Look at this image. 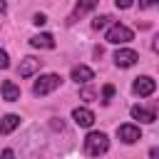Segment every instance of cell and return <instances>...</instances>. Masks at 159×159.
Returning a JSON list of instances; mask_svg holds the SVG:
<instances>
[{"instance_id": "2e32d148", "label": "cell", "mask_w": 159, "mask_h": 159, "mask_svg": "<svg viewBox=\"0 0 159 159\" xmlns=\"http://www.w3.org/2000/svg\"><path fill=\"white\" fill-rule=\"evenodd\" d=\"M112 97H114V84H104V89H102V104H109Z\"/></svg>"}, {"instance_id": "ac0fdd59", "label": "cell", "mask_w": 159, "mask_h": 159, "mask_svg": "<svg viewBox=\"0 0 159 159\" xmlns=\"http://www.w3.org/2000/svg\"><path fill=\"white\" fill-rule=\"evenodd\" d=\"M7 67H10V57L5 50H0V70H7Z\"/></svg>"}, {"instance_id": "30bf717a", "label": "cell", "mask_w": 159, "mask_h": 159, "mask_svg": "<svg viewBox=\"0 0 159 159\" xmlns=\"http://www.w3.org/2000/svg\"><path fill=\"white\" fill-rule=\"evenodd\" d=\"M72 80H75L77 84H87L89 80H94V72H92L87 65H75V67H72Z\"/></svg>"}, {"instance_id": "603a6c76", "label": "cell", "mask_w": 159, "mask_h": 159, "mask_svg": "<svg viewBox=\"0 0 159 159\" xmlns=\"http://www.w3.org/2000/svg\"><path fill=\"white\" fill-rule=\"evenodd\" d=\"M5 10H7V5H5V2L0 0V12H5Z\"/></svg>"}, {"instance_id": "44dd1931", "label": "cell", "mask_w": 159, "mask_h": 159, "mask_svg": "<svg viewBox=\"0 0 159 159\" xmlns=\"http://www.w3.org/2000/svg\"><path fill=\"white\" fill-rule=\"evenodd\" d=\"M0 159H15V154H12V149H2V154H0Z\"/></svg>"}, {"instance_id": "e0dca14e", "label": "cell", "mask_w": 159, "mask_h": 159, "mask_svg": "<svg viewBox=\"0 0 159 159\" xmlns=\"http://www.w3.org/2000/svg\"><path fill=\"white\" fill-rule=\"evenodd\" d=\"M94 97H97V92H94L92 87H84V89L80 92V99H84V102H94Z\"/></svg>"}, {"instance_id": "8992f818", "label": "cell", "mask_w": 159, "mask_h": 159, "mask_svg": "<svg viewBox=\"0 0 159 159\" xmlns=\"http://www.w3.org/2000/svg\"><path fill=\"white\" fill-rule=\"evenodd\" d=\"M137 60H139V55H137L134 50L122 47V50L114 52V65H117V67H132V65H137Z\"/></svg>"}, {"instance_id": "7a4b0ae2", "label": "cell", "mask_w": 159, "mask_h": 159, "mask_svg": "<svg viewBox=\"0 0 159 159\" xmlns=\"http://www.w3.org/2000/svg\"><path fill=\"white\" fill-rule=\"evenodd\" d=\"M60 84H62V77H60V75H55V72H50V75H40V80L32 84V94H35V97H45V94L55 92Z\"/></svg>"}, {"instance_id": "277c9868", "label": "cell", "mask_w": 159, "mask_h": 159, "mask_svg": "<svg viewBox=\"0 0 159 159\" xmlns=\"http://www.w3.org/2000/svg\"><path fill=\"white\" fill-rule=\"evenodd\" d=\"M154 89H157V82L152 77H147V75H142V77H137L132 82V92L139 94V97H149V94H154Z\"/></svg>"}, {"instance_id": "7c38bea8", "label": "cell", "mask_w": 159, "mask_h": 159, "mask_svg": "<svg viewBox=\"0 0 159 159\" xmlns=\"http://www.w3.org/2000/svg\"><path fill=\"white\" fill-rule=\"evenodd\" d=\"M0 89H2V99H5V102H17V99H20V87H17L12 80H5Z\"/></svg>"}, {"instance_id": "7402d4cb", "label": "cell", "mask_w": 159, "mask_h": 159, "mask_svg": "<svg viewBox=\"0 0 159 159\" xmlns=\"http://www.w3.org/2000/svg\"><path fill=\"white\" fill-rule=\"evenodd\" d=\"M149 157H152V159H159V149L152 147V149H149Z\"/></svg>"}, {"instance_id": "3957f363", "label": "cell", "mask_w": 159, "mask_h": 159, "mask_svg": "<svg viewBox=\"0 0 159 159\" xmlns=\"http://www.w3.org/2000/svg\"><path fill=\"white\" fill-rule=\"evenodd\" d=\"M104 40L112 42V45H127L129 40H134V32L127 25H122V22H112L109 30H107V35H104Z\"/></svg>"}, {"instance_id": "6da1fadb", "label": "cell", "mask_w": 159, "mask_h": 159, "mask_svg": "<svg viewBox=\"0 0 159 159\" xmlns=\"http://www.w3.org/2000/svg\"><path fill=\"white\" fill-rule=\"evenodd\" d=\"M109 149V139L104 132H89L84 137V154L87 157H99Z\"/></svg>"}, {"instance_id": "8fae6325", "label": "cell", "mask_w": 159, "mask_h": 159, "mask_svg": "<svg viewBox=\"0 0 159 159\" xmlns=\"http://www.w3.org/2000/svg\"><path fill=\"white\" fill-rule=\"evenodd\" d=\"M132 117H134V119H139V122H144V124L157 122V112H154V109H147V107H139V104H134V107H132Z\"/></svg>"}, {"instance_id": "d6986e66", "label": "cell", "mask_w": 159, "mask_h": 159, "mask_svg": "<svg viewBox=\"0 0 159 159\" xmlns=\"http://www.w3.org/2000/svg\"><path fill=\"white\" fill-rule=\"evenodd\" d=\"M32 22H35V25L40 27V25H45V22H47V17H45L42 12H35V15H32Z\"/></svg>"}, {"instance_id": "ba28073f", "label": "cell", "mask_w": 159, "mask_h": 159, "mask_svg": "<svg viewBox=\"0 0 159 159\" xmlns=\"http://www.w3.org/2000/svg\"><path fill=\"white\" fill-rule=\"evenodd\" d=\"M72 119H75L77 127H92V124H94V114H92V109H87V107H75V109H72Z\"/></svg>"}, {"instance_id": "52a82bcc", "label": "cell", "mask_w": 159, "mask_h": 159, "mask_svg": "<svg viewBox=\"0 0 159 159\" xmlns=\"http://www.w3.org/2000/svg\"><path fill=\"white\" fill-rule=\"evenodd\" d=\"M40 67H42V60H37V57H22L20 67H17V75L20 77H30V75L40 72Z\"/></svg>"}, {"instance_id": "ffe728a7", "label": "cell", "mask_w": 159, "mask_h": 159, "mask_svg": "<svg viewBox=\"0 0 159 159\" xmlns=\"http://www.w3.org/2000/svg\"><path fill=\"white\" fill-rule=\"evenodd\" d=\"M114 5H117L119 10H127V7H132V2H129V0H117Z\"/></svg>"}, {"instance_id": "5bb4252c", "label": "cell", "mask_w": 159, "mask_h": 159, "mask_svg": "<svg viewBox=\"0 0 159 159\" xmlns=\"http://www.w3.org/2000/svg\"><path fill=\"white\" fill-rule=\"evenodd\" d=\"M94 7H97V2H77V5H75V10H72V15L67 17V22L72 25V22H75V20H77L80 15H84V12L94 10Z\"/></svg>"}, {"instance_id": "5b68a950", "label": "cell", "mask_w": 159, "mask_h": 159, "mask_svg": "<svg viewBox=\"0 0 159 159\" xmlns=\"http://www.w3.org/2000/svg\"><path fill=\"white\" fill-rule=\"evenodd\" d=\"M117 137L124 142V144H134L142 139V129L137 124H119L117 127Z\"/></svg>"}, {"instance_id": "4fadbf2b", "label": "cell", "mask_w": 159, "mask_h": 159, "mask_svg": "<svg viewBox=\"0 0 159 159\" xmlns=\"http://www.w3.org/2000/svg\"><path fill=\"white\" fill-rule=\"evenodd\" d=\"M17 124H20V117H17V114H5V117L0 119V134H10Z\"/></svg>"}, {"instance_id": "9a60e30c", "label": "cell", "mask_w": 159, "mask_h": 159, "mask_svg": "<svg viewBox=\"0 0 159 159\" xmlns=\"http://www.w3.org/2000/svg\"><path fill=\"white\" fill-rule=\"evenodd\" d=\"M112 20H114L112 15H97V17L92 20V27H94V30H102V27L112 25Z\"/></svg>"}, {"instance_id": "9c48e42d", "label": "cell", "mask_w": 159, "mask_h": 159, "mask_svg": "<svg viewBox=\"0 0 159 159\" xmlns=\"http://www.w3.org/2000/svg\"><path fill=\"white\" fill-rule=\"evenodd\" d=\"M30 45L37 47V50H52L55 47V37L50 32H40V35H32L30 37Z\"/></svg>"}]
</instances>
